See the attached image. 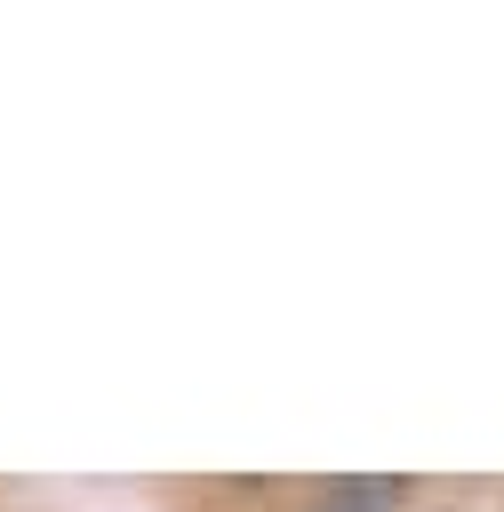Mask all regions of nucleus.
<instances>
[{
    "instance_id": "nucleus-1",
    "label": "nucleus",
    "mask_w": 504,
    "mask_h": 512,
    "mask_svg": "<svg viewBox=\"0 0 504 512\" xmlns=\"http://www.w3.org/2000/svg\"><path fill=\"white\" fill-rule=\"evenodd\" d=\"M304 512H408V480L344 472V480H320V488L304 496Z\"/></svg>"
}]
</instances>
